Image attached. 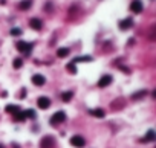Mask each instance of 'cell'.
<instances>
[{
	"mask_svg": "<svg viewBox=\"0 0 156 148\" xmlns=\"http://www.w3.org/2000/svg\"><path fill=\"white\" fill-rule=\"evenodd\" d=\"M64 121H66V113H64V112H57V113H54V116L51 118V124L57 125V124L64 122Z\"/></svg>",
	"mask_w": 156,
	"mask_h": 148,
	"instance_id": "1",
	"label": "cell"
},
{
	"mask_svg": "<svg viewBox=\"0 0 156 148\" xmlns=\"http://www.w3.org/2000/svg\"><path fill=\"white\" fill-rule=\"evenodd\" d=\"M71 144H72L74 147H77V148H83V147L86 145V141H84L83 136H78V134H75V136L71 138Z\"/></svg>",
	"mask_w": 156,
	"mask_h": 148,
	"instance_id": "2",
	"label": "cell"
},
{
	"mask_svg": "<svg viewBox=\"0 0 156 148\" xmlns=\"http://www.w3.org/2000/svg\"><path fill=\"white\" fill-rule=\"evenodd\" d=\"M54 145H55V139L52 138V136H46L40 142V148H52Z\"/></svg>",
	"mask_w": 156,
	"mask_h": 148,
	"instance_id": "3",
	"label": "cell"
},
{
	"mask_svg": "<svg viewBox=\"0 0 156 148\" xmlns=\"http://www.w3.org/2000/svg\"><path fill=\"white\" fill-rule=\"evenodd\" d=\"M37 105H38V109H42V110H46L48 107L51 105V99L46 98V96H40L37 99Z\"/></svg>",
	"mask_w": 156,
	"mask_h": 148,
	"instance_id": "4",
	"label": "cell"
},
{
	"mask_svg": "<svg viewBox=\"0 0 156 148\" xmlns=\"http://www.w3.org/2000/svg\"><path fill=\"white\" fill-rule=\"evenodd\" d=\"M142 3H141V0H133L132 3H130V11H133L135 14H139V12L142 11Z\"/></svg>",
	"mask_w": 156,
	"mask_h": 148,
	"instance_id": "5",
	"label": "cell"
},
{
	"mask_svg": "<svg viewBox=\"0 0 156 148\" xmlns=\"http://www.w3.org/2000/svg\"><path fill=\"white\" fill-rule=\"evenodd\" d=\"M112 75H103L101 78H100V81H98V86L100 87H107L110 83H112Z\"/></svg>",
	"mask_w": 156,
	"mask_h": 148,
	"instance_id": "6",
	"label": "cell"
},
{
	"mask_svg": "<svg viewBox=\"0 0 156 148\" xmlns=\"http://www.w3.org/2000/svg\"><path fill=\"white\" fill-rule=\"evenodd\" d=\"M31 47H32V44H29V43H25V41H19L17 43V49L20 52H25V53H29Z\"/></svg>",
	"mask_w": 156,
	"mask_h": 148,
	"instance_id": "7",
	"label": "cell"
},
{
	"mask_svg": "<svg viewBox=\"0 0 156 148\" xmlns=\"http://www.w3.org/2000/svg\"><path fill=\"white\" fill-rule=\"evenodd\" d=\"M132 26H133V20H132V18H124V20H121V21H120V28H121L123 31L130 29Z\"/></svg>",
	"mask_w": 156,
	"mask_h": 148,
	"instance_id": "8",
	"label": "cell"
},
{
	"mask_svg": "<svg viewBox=\"0 0 156 148\" xmlns=\"http://www.w3.org/2000/svg\"><path fill=\"white\" fill-rule=\"evenodd\" d=\"M32 83H34L35 86H38V87H42V86L46 83V79H45V76H43V75L37 73V75H34V76H32Z\"/></svg>",
	"mask_w": 156,
	"mask_h": 148,
	"instance_id": "9",
	"label": "cell"
},
{
	"mask_svg": "<svg viewBox=\"0 0 156 148\" xmlns=\"http://www.w3.org/2000/svg\"><path fill=\"white\" fill-rule=\"evenodd\" d=\"M29 24H31V28H32V29H35V31H40V29L43 28L42 20H38V18H31Z\"/></svg>",
	"mask_w": 156,
	"mask_h": 148,
	"instance_id": "10",
	"label": "cell"
},
{
	"mask_svg": "<svg viewBox=\"0 0 156 148\" xmlns=\"http://www.w3.org/2000/svg\"><path fill=\"white\" fill-rule=\"evenodd\" d=\"M69 47H60L58 50H57V55L60 57V58H64V57H68L69 55Z\"/></svg>",
	"mask_w": 156,
	"mask_h": 148,
	"instance_id": "11",
	"label": "cell"
},
{
	"mask_svg": "<svg viewBox=\"0 0 156 148\" xmlns=\"http://www.w3.org/2000/svg\"><path fill=\"white\" fill-rule=\"evenodd\" d=\"M31 5H32V2H31V0H23V2H20L19 8H20L22 11H28V9L31 8Z\"/></svg>",
	"mask_w": 156,
	"mask_h": 148,
	"instance_id": "12",
	"label": "cell"
},
{
	"mask_svg": "<svg viewBox=\"0 0 156 148\" xmlns=\"http://www.w3.org/2000/svg\"><path fill=\"white\" fill-rule=\"evenodd\" d=\"M89 61H92V58H90L89 55H84V57H77L74 60V63H89Z\"/></svg>",
	"mask_w": 156,
	"mask_h": 148,
	"instance_id": "13",
	"label": "cell"
},
{
	"mask_svg": "<svg viewBox=\"0 0 156 148\" xmlns=\"http://www.w3.org/2000/svg\"><path fill=\"white\" fill-rule=\"evenodd\" d=\"M17 112H20V109L17 105H6V113H11V115H16Z\"/></svg>",
	"mask_w": 156,
	"mask_h": 148,
	"instance_id": "14",
	"label": "cell"
},
{
	"mask_svg": "<svg viewBox=\"0 0 156 148\" xmlns=\"http://www.w3.org/2000/svg\"><path fill=\"white\" fill-rule=\"evenodd\" d=\"M90 115H94V116H97V118H104V110H101V109H95V110H90Z\"/></svg>",
	"mask_w": 156,
	"mask_h": 148,
	"instance_id": "15",
	"label": "cell"
},
{
	"mask_svg": "<svg viewBox=\"0 0 156 148\" xmlns=\"http://www.w3.org/2000/svg\"><path fill=\"white\" fill-rule=\"evenodd\" d=\"M25 119H26V116H25V113H22V112H17V113L14 115V121H17V122H23Z\"/></svg>",
	"mask_w": 156,
	"mask_h": 148,
	"instance_id": "16",
	"label": "cell"
},
{
	"mask_svg": "<svg viewBox=\"0 0 156 148\" xmlns=\"http://www.w3.org/2000/svg\"><path fill=\"white\" fill-rule=\"evenodd\" d=\"M72 96H74V95H72V92H64V93H63V98H61V99H63L64 102H69V101L72 99Z\"/></svg>",
	"mask_w": 156,
	"mask_h": 148,
	"instance_id": "17",
	"label": "cell"
},
{
	"mask_svg": "<svg viewBox=\"0 0 156 148\" xmlns=\"http://www.w3.org/2000/svg\"><path fill=\"white\" fill-rule=\"evenodd\" d=\"M155 138H156V133H155L153 130H149V131H147V136H146L144 141H155Z\"/></svg>",
	"mask_w": 156,
	"mask_h": 148,
	"instance_id": "18",
	"label": "cell"
},
{
	"mask_svg": "<svg viewBox=\"0 0 156 148\" xmlns=\"http://www.w3.org/2000/svg\"><path fill=\"white\" fill-rule=\"evenodd\" d=\"M66 69L71 72V73H77V67H75V63H69L66 66Z\"/></svg>",
	"mask_w": 156,
	"mask_h": 148,
	"instance_id": "19",
	"label": "cell"
},
{
	"mask_svg": "<svg viewBox=\"0 0 156 148\" xmlns=\"http://www.w3.org/2000/svg\"><path fill=\"white\" fill-rule=\"evenodd\" d=\"M22 66H23V60L22 58H16L14 60V69H20Z\"/></svg>",
	"mask_w": 156,
	"mask_h": 148,
	"instance_id": "20",
	"label": "cell"
},
{
	"mask_svg": "<svg viewBox=\"0 0 156 148\" xmlns=\"http://www.w3.org/2000/svg\"><path fill=\"white\" fill-rule=\"evenodd\" d=\"M11 35H14V37L22 35V29H20V28H12V29H11Z\"/></svg>",
	"mask_w": 156,
	"mask_h": 148,
	"instance_id": "21",
	"label": "cell"
},
{
	"mask_svg": "<svg viewBox=\"0 0 156 148\" xmlns=\"http://www.w3.org/2000/svg\"><path fill=\"white\" fill-rule=\"evenodd\" d=\"M25 116H28V118H35V112H34V110H26Z\"/></svg>",
	"mask_w": 156,
	"mask_h": 148,
	"instance_id": "22",
	"label": "cell"
}]
</instances>
